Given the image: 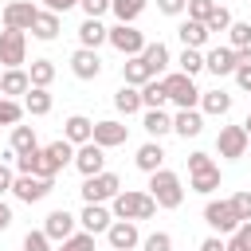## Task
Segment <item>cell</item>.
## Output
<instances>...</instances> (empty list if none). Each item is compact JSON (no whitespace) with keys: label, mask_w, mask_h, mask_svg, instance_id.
I'll return each instance as SVG.
<instances>
[{"label":"cell","mask_w":251,"mask_h":251,"mask_svg":"<svg viewBox=\"0 0 251 251\" xmlns=\"http://www.w3.org/2000/svg\"><path fill=\"white\" fill-rule=\"evenodd\" d=\"M8 227H12V208L0 200V231H8Z\"/></svg>","instance_id":"obj_55"},{"label":"cell","mask_w":251,"mask_h":251,"mask_svg":"<svg viewBox=\"0 0 251 251\" xmlns=\"http://www.w3.org/2000/svg\"><path fill=\"white\" fill-rule=\"evenodd\" d=\"M165 102H169V94H165L161 78H149V82L141 86V106H145V110H161Z\"/></svg>","instance_id":"obj_36"},{"label":"cell","mask_w":251,"mask_h":251,"mask_svg":"<svg viewBox=\"0 0 251 251\" xmlns=\"http://www.w3.org/2000/svg\"><path fill=\"white\" fill-rule=\"evenodd\" d=\"M227 110H231V94H227V90H200V114L224 118Z\"/></svg>","instance_id":"obj_25"},{"label":"cell","mask_w":251,"mask_h":251,"mask_svg":"<svg viewBox=\"0 0 251 251\" xmlns=\"http://www.w3.org/2000/svg\"><path fill=\"white\" fill-rule=\"evenodd\" d=\"M110 216L114 220H153L157 216V204L149 192H137V188H122L114 200H110Z\"/></svg>","instance_id":"obj_1"},{"label":"cell","mask_w":251,"mask_h":251,"mask_svg":"<svg viewBox=\"0 0 251 251\" xmlns=\"http://www.w3.org/2000/svg\"><path fill=\"white\" fill-rule=\"evenodd\" d=\"M200 251H227V247H224V239H220V235H208V239L200 243Z\"/></svg>","instance_id":"obj_54"},{"label":"cell","mask_w":251,"mask_h":251,"mask_svg":"<svg viewBox=\"0 0 251 251\" xmlns=\"http://www.w3.org/2000/svg\"><path fill=\"white\" fill-rule=\"evenodd\" d=\"M51 188H55V180H47V176H24V173H20V176L12 180V196L24 200V204H39V200H47Z\"/></svg>","instance_id":"obj_8"},{"label":"cell","mask_w":251,"mask_h":251,"mask_svg":"<svg viewBox=\"0 0 251 251\" xmlns=\"http://www.w3.org/2000/svg\"><path fill=\"white\" fill-rule=\"evenodd\" d=\"M20 118H24V102L0 98V126H20Z\"/></svg>","instance_id":"obj_40"},{"label":"cell","mask_w":251,"mask_h":251,"mask_svg":"<svg viewBox=\"0 0 251 251\" xmlns=\"http://www.w3.org/2000/svg\"><path fill=\"white\" fill-rule=\"evenodd\" d=\"M71 71H75V78H82V82L98 78V75H102V59H98V51H86V47H78V51L71 55Z\"/></svg>","instance_id":"obj_17"},{"label":"cell","mask_w":251,"mask_h":251,"mask_svg":"<svg viewBox=\"0 0 251 251\" xmlns=\"http://www.w3.org/2000/svg\"><path fill=\"white\" fill-rule=\"evenodd\" d=\"M90 141H94V145H102V149H118V145H126V141H129V126H122V122H114V118L94 122Z\"/></svg>","instance_id":"obj_11"},{"label":"cell","mask_w":251,"mask_h":251,"mask_svg":"<svg viewBox=\"0 0 251 251\" xmlns=\"http://www.w3.org/2000/svg\"><path fill=\"white\" fill-rule=\"evenodd\" d=\"M114 106H118V114H126V118L137 114V110H145V106H141V90H137V86H126V82L114 90Z\"/></svg>","instance_id":"obj_30"},{"label":"cell","mask_w":251,"mask_h":251,"mask_svg":"<svg viewBox=\"0 0 251 251\" xmlns=\"http://www.w3.org/2000/svg\"><path fill=\"white\" fill-rule=\"evenodd\" d=\"M75 224H78V216H71L67 208H55V212H47V220H43V235H47L51 243H63V239L75 235Z\"/></svg>","instance_id":"obj_13"},{"label":"cell","mask_w":251,"mask_h":251,"mask_svg":"<svg viewBox=\"0 0 251 251\" xmlns=\"http://www.w3.org/2000/svg\"><path fill=\"white\" fill-rule=\"evenodd\" d=\"M149 0H110V12L118 16V24H133L141 12H145Z\"/></svg>","instance_id":"obj_35"},{"label":"cell","mask_w":251,"mask_h":251,"mask_svg":"<svg viewBox=\"0 0 251 251\" xmlns=\"http://www.w3.org/2000/svg\"><path fill=\"white\" fill-rule=\"evenodd\" d=\"M204 169H216V161L208 153H188V176L192 173H204Z\"/></svg>","instance_id":"obj_49"},{"label":"cell","mask_w":251,"mask_h":251,"mask_svg":"<svg viewBox=\"0 0 251 251\" xmlns=\"http://www.w3.org/2000/svg\"><path fill=\"white\" fill-rule=\"evenodd\" d=\"M78 8L86 12V20H102L110 12V0H78Z\"/></svg>","instance_id":"obj_47"},{"label":"cell","mask_w":251,"mask_h":251,"mask_svg":"<svg viewBox=\"0 0 251 251\" xmlns=\"http://www.w3.org/2000/svg\"><path fill=\"white\" fill-rule=\"evenodd\" d=\"M12 180H16V173L0 161V196H4V192H12Z\"/></svg>","instance_id":"obj_53"},{"label":"cell","mask_w":251,"mask_h":251,"mask_svg":"<svg viewBox=\"0 0 251 251\" xmlns=\"http://www.w3.org/2000/svg\"><path fill=\"white\" fill-rule=\"evenodd\" d=\"M149 196H153V204L157 208H180V200H184V188H180V176L173 173V169H157V173H149Z\"/></svg>","instance_id":"obj_2"},{"label":"cell","mask_w":251,"mask_h":251,"mask_svg":"<svg viewBox=\"0 0 251 251\" xmlns=\"http://www.w3.org/2000/svg\"><path fill=\"white\" fill-rule=\"evenodd\" d=\"M227 39H231V51H243V47H251V24H243V20H231V27H227Z\"/></svg>","instance_id":"obj_39"},{"label":"cell","mask_w":251,"mask_h":251,"mask_svg":"<svg viewBox=\"0 0 251 251\" xmlns=\"http://www.w3.org/2000/svg\"><path fill=\"white\" fill-rule=\"evenodd\" d=\"M216 12V0H188V20L208 24V16Z\"/></svg>","instance_id":"obj_44"},{"label":"cell","mask_w":251,"mask_h":251,"mask_svg":"<svg viewBox=\"0 0 251 251\" xmlns=\"http://www.w3.org/2000/svg\"><path fill=\"white\" fill-rule=\"evenodd\" d=\"M27 90H31V78H27L24 67L0 75V98H16V94H27Z\"/></svg>","instance_id":"obj_21"},{"label":"cell","mask_w":251,"mask_h":251,"mask_svg":"<svg viewBox=\"0 0 251 251\" xmlns=\"http://www.w3.org/2000/svg\"><path fill=\"white\" fill-rule=\"evenodd\" d=\"M75 4H78V0H43V8H47V12H55V16H63V12H71Z\"/></svg>","instance_id":"obj_52"},{"label":"cell","mask_w":251,"mask_h":251,"mask_svg":"<svg viewBox=\"0 0 251 251\" xmlns=\"http://www.w3.org/2000/svg\"><path fill=\"white\" fill-rule=\"evenodd\" d=\"M8 149L20 157V153H31L39 149V137H35V126H12V137H8Z\"/></svg>","instance_id":"obj_26"},{"label":"cell","mask_w":251,"mask_h":251,"mask_svg":"<svg viewBox=\"0 0 251 251\" xmlns=\"http://www.w3.org/2000/svg\"><path fill=\"white\" fill-rule=\"evenodd\" d=\"M78 192H82V200H86V204H106V200H114V196L122 192V176H118V173H98V176H86Z\"/></svg>","instance_id":"obj_4"},{"label":"cell","mask_w":251,"mask_h":251,"mask_svg":"<svg viewBox=\"0 0 251 251\" xmlns=\"http://www.w3.org/2000/svg\"><path fill=\"white\" fill-rule=\"evenodd\" d=\"M75 169H78L82 176H98V173H106V149L94 145V141L78 145V149H75Z\"/></svg>","instance_id":"obj_12"},{"label":"cell","mask_w":251,"mask_h":251,"mask_svg":"<svg viewBox=\"0 0 251 251\" xmlns=\"http://www.w3.org/2000/svg\"><path fill=\"white\" fill-rule=\"evenodd\" d=\"M106 239H110V251H133V247L141 243L133 220H114V224L106 227Z\"/></svg>","instance_id":"obj_14"},{"label":"cell","mask_w":251,"mask_h":251,"mask_svg":"<svg viewBox=\"0 0 251 251\" xmlns=\"http://www.w3.org/2000/svg\"><path fill=\"white\" fill-rule=\"evenodd\" d=\"M235 67H239V59H235V51H231V47H212V51L204 55V71H212L216 78L235 75Z\"/></svg>","instance_id":"obj_16"},{"label":"cell","mask_w":251,"mask_h":251,"mask_svg":"<svg viewBox=\"0 0 251 251\" xmlns=\"http://www.w3.org/2000/svg\"><path fill=\"white\" fill-rule=\"evenodd\" d=\"M161 86H165L169 102H176L180 110H196V106H200V90H196V82H192L188 75L173 71V75H165V78H161Z\"/></svg>","instance_id":"obj_3"},{"label":"cell","mask_w":251,"mask_h":251,"mask_svg":"<svg viewBox=\"0 0 251 251\" xmlns=\"http://www.w3.org/2000/svg\"><path fill=\"white\" fill-rule=\"evenodd\" d=\"M24 114H31V118L51 114V94H47V90H39V86H31V90L24 94Z\"/></svg>","instance_id":"obj_33"},{"label":"cell","mask_w":251,"mask_h":251,"mask_svg":"<svg viewBox=\"0 0 251 251\" xmlns=\"http://www.w3.org/2000/svg\"><path fill=\"white\" fill-rule=\"evenodd\" d=\"M59 251H94V235L90 231H75L71 239L59 243Z\"/></svg>","instance_id":"obj_42"},{"label":"cell","mask_w":251,"mask_h":251,"mask_svg":"<svg viewBox=\"0 0 251 251\" xmlns=\"http://www.w3.org/2000/svg\"><path fill=\"white\" fill-rule=\"evenodd\" d=\"M59 27H63V16H55V12H47V8H39L35 20H31V35L43 39V43H51V39L59 35Z\"/></svg>","instance_id":"obj_20"},{"label":"cell","mask_w":251,"mask_h":251,"mask_svg":"<svg viewBox=\"0 0 251 251\" xmlns=\"http://www.w3.org/2000/svg\"><path fill=\"white\" fill-rule=\"evenodd\" d=\"M47 157H51L59 169H63V165H75V145L59 137V141H51V145H47Z\"/></svg>","instance_id":"obj_38"},{"label":"cell","mask_w":251,"mask_h":251,"mask_svg":"<svg viewBox=\"0 0 251 251\" xmlns=\"http://www.w3.org/2000/svg\"><path fill=\"white\" fill-rule=\"evenodd\" d=\"M235 82H239V90H251V63L235 67Z\"/></svg>","instance_id":"obj_51"},{"label":"cell","mask_w":251,"mask_h":251,"mask_svg":"<svg viewBox=\"0 0 251 251\" xmlns=\"http://www.w3.org/2000/svg\"><path fill=\"white\" fill-rule=\"evenodd\" d=\"M133 165H137L141 173H157V169H165V149H161V141H145V145L137 149Z\"/></svg>","instance_id":"obj_22"},{"label":"cell","mask_w":251,"mask_h":251,"mask_svg":"<svg viewBox=\"0 0 251 251\" xmlns=\"http://www.w3.org/2000/svg\"><path fill=\"white\" fill-rule=\"evenodd\" d=\"M204 224H208L212 231H220V235H231V231L239 227V216H235L231 200H208V204H204Z\"/></svg>","instance_id":"obj_7"},{"label":"cell","mask_w":251,"mask_h":251,"mask_svg":"<svg viewBox=\"0 0 251 251\" xmlns=\"http://www.w3.org/2000/svg\"><path fill=\"white\" fill-rule=\"evenodd\" d=\"M176 63H180V75H188V78H196V75L204 71V55H200V51H192V47H184Z\"/></svg>","instance_id":"obj_37"},{"label":"cell","mask_w":251,"mask_h":251,"mask_svg":"<svg viewBox=\"0 0 251 251\" xmlns=\"http://www.w3.org/2000/svg\"><path fill=\"white\" fill-rule=\"evenodd\" d=\"M106 43H110L118 55L133 59V55H141V51H145V43H149V39H145L133 24H114V27H110V35H106Z\"/></svg>","instance_id":"obj_5"},{"label":"cell","mask_w":251,"mask_h":251,"mask_svg":"<svg viewBox=\"0 0 251 251\" xmlns=\"http://www.w3.org/2000/svg\"><path fill=\"white\" fill-rule=\"evenodd\" d=\"M224 247H227V251H251V220H247V224H239Z\"/></svg>","instance_id":"obj_41"},{"label":"cell","mask_w":251,"mask_h":251,"mask_svg":"<svg viewBox=\"0 0 251 251\" xmlns=\"http://www.w3.org/2000/svg\"><path fill=\"white\" fill-rule=\"evenodd\" d=\"M188 188H192V192H200V196H212V192L220 188V165H216V169H204V173H192Z\"/></svg>","instance_id":"obj_34"},{"label":"cell","mask_w":251,"mask_h":251,"mask_svg":"<svg viewBox=\"0 0 251 251\" xmlns=\"http://www.w3.org/2000/svg\"><path fill=\"white\" fill-rule=\"evenodd\" d=\"M16 169H20L24 176H47V180H55V173H59V165L47 157V149L20 153V157H16Z\"/></svg>","instance_id":"obj_10"},{"label":"cell","mask_w":251,"mask_h":251,"mask_svg":"<svg viewBox=\"0 0 251 251\" xmlns=\"http://www.w3.org/2000/svg\"><path fill=\"white\" fill-rule=\"evenodd\" d=\"M35 4L31 0H12L4 4V27H16V31H31V20H35Z\"/></svg>","instance_id":"obj_15"},{"label":"cell","mask_w":251,"mask_h":251,"mask_svg":"<svg viewBox=\"0 0 251 251\" xmlns=\"http://www.w3.org/2000/svg\"><path fill=\"white\" fill-rule=\"evenodd\" d=\"M176 35H180V43H184V47H192V51H200V47L208 43V27H204V24H196V20H180Z\"/></svg>","instance_id":"obj_27"},{"label":"cell","mask_w":251,"mask_h":251,"mask_svg":"<svg viewBox=\"0 0 251 251\" xmlns=\"http://www.w3.org/2000/svg\"><path fill=\"white\" fill-rule=\"evenodd\" d=\"M204 27H208V35H212V31H227V27H231V12H227L224 4H216V12L208 16V24H204Z\"/></svg>","instance_id":"obj_43"},{"label":"cell","mask_w":251,"mask_h":251,"mask_svg":"<svg viewBox=\"0 0 251 251\" xmlns=\"http://www.w3.org/2000/svg\"><path fill=\"white\" fill-rule=\"evenodd\" d=\"M27 78H31V86L47 90V86L55 82V63H51V59H31V67H27Z\"/></svg>","instance_id":"obj_32"},{"label":"cell","mask_w":251,"mask_h":251,"mask_svg":"<svg viewBox=\"0 0 251 251\" xmlns=\"http://www.w3.org/2000/svg\"><path fill=\"white\" fill-rule=\"evenodd\" d=\"M106 35H110V27H102V20H82L78 24V43L86 51H98L106 43Z\"/></svg>","instance_id":"obj_23"},{"label":"cell","mask_w":251,"mask_h":251,"mask_svg":"<svg viewBox=\"0 0 251 251\" xmlns=\"http://www.w3.org/2000/svg\"><path fill=\"white\" fill-rule=\"evenodd\" d=\"M141 63H145V67H149V75L157 78V75L169 67V47H165L161 39H157V43H145V51H141Z\"/></svg>","instance_id":"obj_28"},{"label":"cell","mask_w":251,"mask_h":251,"mask_svg":"<svg viewBox=\"0 0 251 251\" xmlns=\"http://www.w3.org/2000/svg\"><path fill=\"white\" fill-rule=\"evenodd\" d=\"M247 145H251V137H247L243 126H224L220 137H216V153L227 157V161H239V157L247 153Z\"/></svg>","instance_id":"obj_9"},{"label":"cell","mask_w":251,"mask_h":251,"mask_svg":"<svg viewBox=\"0 0 251 251\" xmlns=\"http://www.w3.org/2000/svg\"><path fill=\"white\" fill-rule=\"evenodd\" d=\"M243 129H247V137H251V114H247V122H243Z\"/></svg>","instance_id":"obj_56"},{"label":"cell","mask_w":251,"mask_h":251,"mask_svg":"<svg viewBox=\"0 0 251 251\" xmlns=\"http://www.w3.org/2000/svg\"><path fill=\"white\" fill-rule=\"evenodd\" d=\"M200 129H204V114H200V110H176L173 133H180V137H200Z\"/></svg>","instance_id":"obj_24"},{"label":"cell","mask_w":251,"mask_h":251,"mask_svg":"<svg viewBox=\"0 0 251 251\" xmlns=\"http://www.w3.org/2000/svg\"><path fill=\"white\" fill-rule=\"evenodd\" d=\"M90 133H94V122H90L86 114H71V118L63 122V141H71L75 149H78V145H86V141H90Z\"/></svg>","instance_id":"obj_18"},{"label":"cell","mask_w":251,"mask_h":251,"mask_svg":"<svg viewBox=\"0 0 251 251\" xmlns=\"http://www.w3.org/2000/svg\"><path fill=\"white\" fill-rule=\"evenodd\" d=\"M157 8H161L165 16H180V12L188 8V0H157Z\"/></svg>","instance_id":"obj_50"},{"label":"cell","mask_w":251,"mask_h":251,"mask_svg":"<svg viewBox=\"0 0 251 251\" xmlns=\"http://www.w3.org/2000/svg\"><path fill=\"white\" fill-rule=\"evenodd\" d=\"M149 78H153V75H149V67L141 63V55H133V59L122 63V82H126V86H137V90H141Z\"/></svg>","instance_id":"obj_29"},{"label":"cell","mask_w":251,"mask_h":251,"mask_svg":"<svg viewBox=\"0 0 251 251\" xmlns=\"http://www.w3.org/2000/svg\"><path fill=\"white\" fill-rule=\"evenodd\" d=\"M0 63L8 71H16V67L27 63V31H16V27L0 31Z\"/></svg>","instance_id":"obj_6"},{"label":"cell","mask_w":251,"mask_h":251,"mask_svg":"<svg viewBox=\"0 0 251 251\" xmlns=\"http://www.w3.org/2000/svg\"><path fill=\"white\" fill-rule=\"evenodd\" d=\"M24 251H51V239L43 231H27L24 235Z\"/></svg>","instance_id":"obj_48"},{"label":"cell","mask_w":251,"mask_h":251,"mask_svg":"<svg viewBox=\"0 0 251 251\" xmlns=\"http://www.w3.org/2000/svg\"><path fill=\"white\" fill-rule=\"evenodd\" d=\"M231 208H235L239 224H247V220H251V192H235V196H231Z\"/></svg>","instance_id":"obj_46"},{"label":"cell","mask_w":251,"mask_h":251,"mask_svg":"<svg viewBox=\"0 0 251 251\" xmlns=\"http://www.w3.org/2000/svg\"><path fill=\"white\" fill-rule=\"evenodd\" d=\"M141 126H145V133H149L153 141H161L165 133H173V118H169L165 110H145V118H141Z\"/></svg>","instance_id":"obj_31"},{"label":"cell","mask_w":251,"mask_h":251,"mask_svg":"<svg viewBox=\"0 0 251 251\" xmlns=\"http://www.w3.org/2000/svg\"><path fill=\"white\" fill-rule=\"evenodd\" d=\"M141 251H173V235L169 231H153L141 239Z\"/></svg>","instance_id":"obj_45"},{"label":"cell","mask_w":251,"mask_h":251,"mask_svg":"<svg viewBox=\"0 0 251 251\" xmlns=\"http://www.w3.org/2000/svg\"><path fill=\"white\" fill-rule=\"evenodd\" d=\"M78 224H82V231L98 235V231H106V227L114 224V216H110V208H106V204H86V208H82V216H78Z\"/></svg>","instance_id":"obj_19"}]
</instances>
